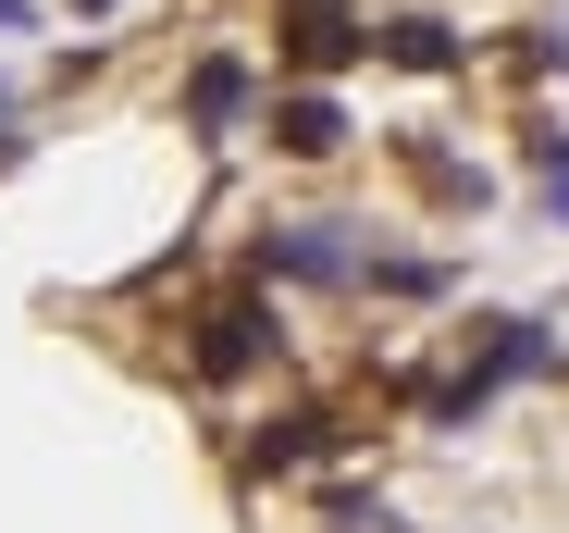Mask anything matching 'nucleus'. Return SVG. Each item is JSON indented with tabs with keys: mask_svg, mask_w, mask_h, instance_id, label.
<instances>
[{
	"mask_svg": "<svg viewBox=\"0 0 569 533\" xmlns=\"http://www.w3.org/2000/svg\"><path fill=\"white\" fill-rule=\"evenodd\" d=\"M260 361H272V310L260 298H223L199 323V373H260Z\"/></svg>",
	"mask_w": 569,
	"mask_h": 533,
	"instance_id": "obj_1",
	"label": "nucleus"
},
{
	"mask_svg": "<svg viewBox=\"0 0 569 533\" xmlns=\"http://www.w3.org/2000/svg\"><path fill=\"white\" fill-rule=\"evenodd\" d=\"M359 38H371V26L347 13V0H284V50H298L310 75H322V62H347Z\"/></svg>",
	"mask_w": 569,
	"mask_h": 533,
	"instance_id": "obj_2",
	"label": "nucleus"
},
{
	"mask_svg": "<svg viewBox=\"0 0 569 533\" xmlns=\"http://www.w3.org/2000/svg\"><path fill=\"white\" fill-rule=\"evenodd\" d=\"M272 149L284 161H335L347 149V112L322 100V87H298V100H272Z\"/></svg>",
	"mask_w": 569,
	"mask_h": 533,
	"instance_id": "obj_3",
	"label": "nucleus"
},
{
	"mask_svg": "<svg viewBox=\"0 0 569 533\" xmlns=\"http://www.w3.org/2000/svg\"><path fill=\"white\" fill-rule=\"evenodd\" d=\"M371 50L409 62V75H446V62H458V26H446V13H397V26H371Z\"/></svg>",
	"mask_w": 569,
	"mask_h": 533,
	"instance_id": "obj_4",
	"label": "nucleus"
},
{
	"mask_svg": "<svg viewBox=\"0 0 569 533\" xmlns=\"http://www.w3.org/2000/svg\"><path fill=\"white\" fill-rule=\"evenodd\" d=\"M186 112H199V125H211V137H223V125H236V112H248V62H223V50H211V62H199V75H186Z\"/></svg>",
	"mask_w": 569,
	"mask_h": 533,
	"instance_id": "obj_5",
	"label": "nucleus"
},
{
	"mask_svg": "<svg viewBox=\"0 0 569 533\" xmlns=\"http://www.w3.org/2000/svg\"><path fill=\"white\" fill-rule=\"evenodd\" d=\"M322 447H335V422H310V409H298V422H272L260 447H248V472H310Z\"/></svg>",
	"mask_w": 569,
	"mask_h": 533,
	"instance_id": "obj_6",
	"label": "nucleus"
},
{
	"mask_svg": "<svg viewBox=\"0 0 569 533\" xmlns=\"http://www.w3.org/2000/svg\"><path fill=\"white\" fill-rule=\"evenodd\" d=\"M74 13H112V0H74Z\"/></svg>",
	"mask_w": 569,
	"mask_h": 533,
	"instance_id": "obj_7",
	"label": "nucleus"
}]
</instances>
